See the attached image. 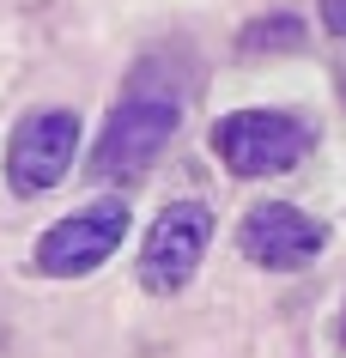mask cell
Instances as JSON below:
<instances>
[{
  "label": "cell",
  "mask_w": 346,
  "mask_h": 358,
  "mask_svg": "<svg viewBox=\"0 0 346 358\" xmlns=\"http://www.w3.org/2000/svg\"><path fill=\"white\" fill-rule=\"evenodd\" d=\"M182 110H189V103H182V85H171V79H164V61L152 55L134 79H128L122 103L110 110L92 158H85L92 182H134V176H146V170L158 164V152L176 140Z\"/></svg>",
  "instance_id": "obj_1"
},
{
  "label": "cell",
  "mask_w": 346,
  "mask_h": 358,
  "mask_svg": "<svg viewBox=\"0 0 346 358\" xmlns=\"http://www.w3.org/2000/svg\"><path fill=\"white\" fill-rule=\"evenodd\" d=\"M310 152V128L286 110H237L212 122V158L231 176H280Z\"/></svg>",
  "instance_id": "obj_2"
},
{
  "label": "cell",
  "mask_w": 346,
  "mask_h": 358,
  "mask_svg": "<svg viewBox=\"0 0 346 358\" xmlns=\"http://www.w3.org/2000/svg\"><path fill=\"white\" fill-rule=\"evenodd\" d=\"M122 237H128V201H85L37 237V267L49 280H85L122 249Z\"/></svg>",
  "instance_id": "obj_3"
},
{
  "label": "cell",
  "mask_w": 346,
  "mask_h": 358,
  "mask_svg": "<svg viewBox=\"0 0 346 358\" xmlns=\"http://www.w3.org/2000/svg\"><path fill=\"white\" fill-rule=\"evenodd\" d=\"M207 243H212V207L207 201H171L140 243V285L152 298L182 292L194 280L201 255H207Z\"/></svg>",
  "instance_id": "obj_4"
},
{
  "label": "cell",
  "mask_w": 346,
  "mask_h": 358,
  "mask_svg": "<svg viewBox=\"0 0 346 358\" xmlns=\"http://www.w3.org/2000/svg\"><path fill=\"white\" fill-rule=\"evenodd\" d=\"M73 152H79V115L73 110H31L13 128V146H6L13 194H49L73 170Z\"/></svg>",
  "instance_id": "obj_5"
},
{
  "label": "cell",
  "mask_w": 346,
  "mask_h": 358,
  "mask_svg": "<svg viewBox=\"0 0 346 358\" xmlns=\"http://www.w3.org/2000/svg\"><path fill=\"white\" fill-rule=\"evenodd\" d=\"M322 243H328V231L304 207H291V201H261L237 225V249L255 267H268V273H298V267H310L322 255Z\"/></svg>",
  "instance_id": "obj_6"
},
{
  "label": "cell",
  "mask_w": 346,
  "mask_h": 358,
  "mask_svg": "<svg viewBox=\"0 0 346 358\" xmlns=\"http://www.w3.org/2000/svg\"><path fill=\"white\" fill-rule=\"evenodd\" d=\"M280 49H304V24L291 19V13H261L255 24H243V37H237V55H280Z\"/></svg>",
  "instance_id": "obj_7"
},
{
  "label": "cell",
  "mask_w": 346,
  "mask_h": 358,
  "mask_svg": "<svg viewBox=\"0 0 346 358\" xmlns=\"http://www.w3.org/2000/svg\"><path fill=\"white\" fill-rule=\"evenodd\" d=\"M316 6H322L328 37H340V43H346V0H316Z\"/></svg>",
  "instance_id": "obj_8"
}]
</instances>
